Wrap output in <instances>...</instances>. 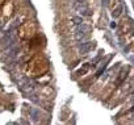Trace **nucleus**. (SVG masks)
<instances>
[{"label": "nucleus", "instance_id": "4", "mask_svg": "<svg viewBox=\"0 0 134 125\" xmlns=\"http://www.w3.org/2000/svg\"><path fill=\"white\" fill-rule=\"evenodd\" d=\"M5 2H8V0H0V7H2V6H3Z\"/></svg>", "mask_w": 134, "mask_h": 125}, {"label": "nucleus", "instance_id": "3", "mask_svg": "<svg viewBox=\"0 0 134 125\" xmlns=\"http://www.w3.org/2000/svg\"><path fill=\"white\" fill-rule=\"evenodd\" d=\"M13 12H15V4H13L12 2H9V0H8V2H5V3L2 6V13H3L4 17L12 16Z\"/></svg>", "mask_w": 134, "mask_h": 125}, {"label": "nucleus", "instance_id": "2", "mask_svg": "<svg viewBox=\"0 0 134 125\" xmlns=\"http://www.w3.org/2000/svg\"><path fill=\"white\" fill-rule=\"evenodd\" d=\"M37 34V24L34 21H25L19 26V36L23 40H32Z\"/></svg>", "mask_w": 134, "mask_h": 125}, {"label": "nucleus", "instance_id": "1", "mask_svg": "<svg viewBox=\"0 0 134 125\" xmlns=\"http://www.w3.org/2000/svg\"><path fill=\"white\" fill-rule=\"evenodd\" d=\"M49 71V62L42 57L33 58L25 67V74L30 78H38L42 77Z\"/></svg>", "mask_w": 134, "mask_h": 125}]
</instances>
